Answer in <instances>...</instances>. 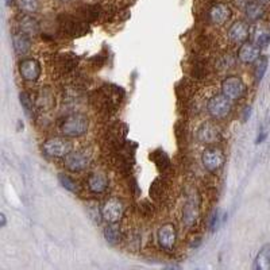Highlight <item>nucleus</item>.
<instances>
[{
	"label": "nucleus",
	"instance_id": "obj_1",
	"mask_svg": "<svg viewBox=\"0 0 270 270\" xmlns=\"http://www.w3.org/2000/svg\"><path fill=\"white\" fill-rule=\"evenodd\" d=\"M90 120L84 114H72L62 120L60 131L62 135L69 138H77L84 135L88 131Z\"/></svg>",
	"mask_w": 270,
	"mask_h": 270
},
{
	"label": "nucleus",
	"instance_id": "obj_2",
	"mask_svg": "<svg viewBox=\"0 0 270 270\" xmlns=\"http://www.w3.org/2000/svg\"><path fill=\"white\" fill-rule=\"evenodd\" d=\"M61 30L70 37H79L84 35L88 31V22L84 21L81 16L76 18L72 15H64L60 19Z\"/></svg>",
	"mask_w": 270,
	"mask_h": 270
},
{
	"label": "nucleus",
	"instance_id": "obj_3",
	"mask_svg": "<svg viewBox=\"0 0 270 270\" xmlns=\"http://www.w3.org/2000/svg\"><path fill=\"white\" fill-rule=\"evenodd\" d=\"M42 149L45 154H48L50 157L60 158V157H66L72 151V145L65 138L54 137L43 143Z\"/></svg>",
	"mask_w": 270,
	"mask_h": 270
},
{
	"label": "nucleus",
	"instance_id": "obj_4",
	"mask_svg": "<svg viewBox=\"0 0 270 270\" xmlns=\"http://www.w3.org/2000/svg\"><path fill=\"white\" fill-rule=\"evenodd\" d=\"M208 112L215 119H223L231 111V99H228L226 95H216L208 101Z\"/></svg>",
	"mask_w": 270,
	"mask_h": 270
},
{
	"label": "nucleus",
	"instance_id": "obj_5",
	"mask_svg": "<svg viewBox=\"0 0 270 270\" xmlns=\"http://www.w3.org/2000/svg\"><path fill=\"white\" fill-rule=\"evenodd\" d=\"M123 204L118 199H110L107 200L100 210V215L103 220L107 223H117L123 216Z\"/></svg>",
	"mask_w": 270,
	"mask_h": 270
},
{
	"label": "nucleus",
	"instance_id": "obj_6",
	"mask_svg": "<svg viewBox=\"0 0 270 270\" xmlns=\"http://www.w3.org/2000/svg\"><path fill=\"white\" fill-rule=\"evenodd\" d=\"M203 165L207 170L210 172H216L224 164V154L220 149L210 148L204 150L202 157Z\"/></svg>",
	"mask_w": 270,
	"mask_h": 270
},
{
	"label": "nucleus",
	"instance_id": "obj_7",
	"mask_svg": "<svg viewBox=\"0 0 270 270\" xmlns=\"http://www.w3.org/2000/svg\"><path fill=\"white\" fill-rule=\"evenodd\" d=\"M223 95H226L231 100H237L244 93V84L239 77H227L222 83Z\"/></svg>",
	"mask_w": 270,
	"mask_h": 270
},
{
	"label": "nucleus",
	"instance_id": "obj_8",
	"mask_svg": "<svg viewBox=\"0 0 270 270\" xmlns=\"http://www.w3.org/2000/svg\"><path fill=\"white\" fill-rule=\"evenodd\" d=\"M19 73L26 81H35L41 76V65L34 59L23 60L19 64Z\"/></svg>",
	"mask_w": 270,
	"mask_h": 270
},
{
	"label": "nucleus",
	"instance_id": "obj_9",
	"mask_svg": "<svg viewBox=\"0 0 270 270\" xmlns=\"http://www.w3.org/2000/svg\"><path fill=\"white\" fill-rule=\"evenodd\" d=\"M88 165H90V158L80 151H70L65 157V166L70 172H83L88 168Z\"/></svg>",
	"mask_w": 270,
	"mask_h": 270
},
{
	"label": "nucleus",
	"instance_id": "obj_10",
	"mask_svg": "<svg viewBox=\"0 0 270 270\" xmlns=\"http://www.w3.org/2000/svg\"><path fill=\"white\" fill-rule=\"evenodd\" d=\"M176 238H177V233L173 224H164L161 226L158 231V242L159 244L164 247L165 250H172L176 243Z\"/></svg>",
	"mask_w": 270,
	"mask_h": 270
},
{
	"label": "nucleus",
	"instance_id": "obj_11",
	"mask_svg": "<svg viewBox=\"0 0 270 270\" xmlns=\"http://www.w3.org/2000/svg\"><path fill=\"white\" fill-rule=\"evenodd\" d=\"M261 57V48L257 46L255 43L244 42L238 52V59L243 64H251L255 62Z\"/></svg>",
	"mask_w": 270,
	"mask_h": 270
},
{
	"label": "nucleus",
	"instance_id": "obj_12",
	"mask_svg": "<svg viewBox=\"0 0 270 270\" xmlns=\"http://www.w3.org/2000/svg\"><path fill=\"white\" fill-rule=\"evenodd\" d=\"M220 138V130L212 123H204L197 131V139L202 143H213Z\"/></svg>",
	"mask_w": 270,
	"mask_h": 270
},
{
	"label": "nucleus",
	"instance_id": "obj_13",
	"mask_svg": "<svg viewBox=\"0 0 270 270\" xmlns=\"http://www.w3.org/2000/svg\"><path fill=\"white\" fill-rule=\"evenodd\" d=\"M230 16H231V10L228 8V5L222 4V3L215 4L210 10V19L215 25H223V23H226L230 19Z\"/></svg>",
	"mask_w": 270,
	"mask_h": 270
},
{
	"label": "nucleus",
	"instance_id": "obj_14",
	"mask_svg": "<svg viewBox=\"0 0 270 270\" xmlns=\"http://www.w3.org/2000/svg\"><path fill=\"white\" fill-rule=\"evenodd\" d=\"M228 37L237 43H243L249 38V26L244 22H235L228 30Z\"/></svg>",
	"mask_w": 270,
	"mask_h": 270
},
{
	"label": "nucleus",
	"instance_id": "obj_15",
	"mask_svg": "<svg viewBox=\"0 0 270 270\" xmlns=\"http://www.w3.org/2000/svg\"><path fill=\"white\" fill-rule=\"evenodd\" d=\"M12 45H14V50L16 54H26L30 48H31V41H30V35H27L26 32H18L12 37Z\"/></svg>",
	"mask_w": 270,
	"mask_h": 270
},
{
	"label": "nucleus",
	"instance_id": "obj_16",
	"mask_svg": "<svg viewBox=\"0 0 270 270\" xmlns=\"http://www.w3.org/2000/svg\"><path fill=\"white\" fill-rule=\"evenodd\" d=\"M108 186V179L103 173H93L88 179V188L93 193H103Z\"/></svg>",
	"mask_w": 270,
	"mask_h": 270
},
{
	"label": "nucleus",
	"instance_id": "obj_17",
	"mask_svg": "<svg viewBox=\"0 0 270 270\" xmlns=\"http://www.w3.org/2000/svg\"><path fill=\"white\" fill-rule=\"evenodd\" d=\"M254 268L257 270H269L270 269V243L262 246L258 254L255 257Z\"/></svg>",
	"mask_w": 270,
	"mask_h": 270
},
{
	"label": "nucleus",
	"instance_id": "obj_18",
	"mask_svg": "<svg viewBox=\"0 0 270 270\" xmlns=\"http://www.w3.org/2000/svg\"><path fill=\"white\" fill-rule=\"evenodd\" d=\"M104 238L110 244H118L123 239L122 228L117 223H108L104 228Z\"/></svg>",
	"mask_w": 270,
	"mask_h": 270
},
{
	"label": "nucleus",
	"instance_id": "obj_19",
	"mask_svg": "<svg viewBox=\"0 0 270 270\" xmlns=\"http://www.w3.org/2000/svg\"><path fill=\"white\" fill-rule=\"evenodd\" d=\"M182 216H184L182 220L188 227H192L193 224H196L197 217H199V207H197V203H195V200H189L186 203Z\"/></svg>",
	"mask_w": 270,
	"mask_h": 270
},
{
	"label": "nucleus",
	"instance_id": "obj_20",
	"mask_svg": "<svg viewBox=\"0 0 270 270\" xmlns=\"http://www.w3.org/2000/svg\"><path fill=\"white\" fill-rule=\"evenodd\" d=\"M246 16L249 18L250 21H258L264 16V5L258 3V1H250L246 4Z\"/></svg>",
	"mask_w": 270,
	"mask_h": 270
},
{
	"label": "nucleus",
	"instance_id": "obj_21",
	"mask_svg": "<svg viewBox=\"0 0 270 270\" xmlns=\"http://www.w3.org/2000/svg\"><path fill=\"white\" fill-rule=\"evenodd\" d=\"M19 101H21L22 107L25 110V114L30 119H34L35 118V106H34V101H32L31 96L29 95L27 92H22L19 95Z\"/></svg>",
	"mask_w": 270,
	"mask_h": 270
},
{
	"label": "nucleus",
	"instance_id": "obj_22",
	"mask_svg": "<svg viewBox=\"0 0 270 270\" xmlns=\"http://www.w3.org/2000/svg\"><path fill=\"white\" fill-rule=\"evenodd\" d=\"M19 27L23 32H26L27 35H34L38 32V23L37 21L31 16H23L19 22Z\"/></svg>",
	"mask_w": 270,
	"mask_h": 270
},
{
	"label": "nucleus",
	"instance_id": "obj_23",
	"mask_svg": "<svg viewBox=\"0 0 270 270\" xmlns=\"http://www.w3.org/2000/svg\"><path fill=\"white\" fill-rule=\"evenodd\" d=\"M266 70H268V57L262 56V57H260V59L257 60V62H255L254 77L257 83H260L261 80L264 79Z\"/></svg>",
	"mask_w": 270,
	"mask_h": 270
},
{
	"label": "nucleus",
	"instance_id": "obj_24",
	"mask_svg": "<svg viewBox=\"0 0 270 270\" xmlns=\"http://www.w3.org/2000/svg\"><path fill=\"white\" fill-rule=\"evenodd\" d=\"M254 43L260 48H268L270 43V32L265 29H258L254 32Z\"/></svg>",
	"mask_w": 270,
	"mask_h": 270
},
{
	"label": "nucleus",
	"instance_id": "obj_25",
	"mask_svg": "<svg viewBox=\"0 0 270 270\" xmlns=\"http://www.w3.org/2000/svg\"><path fill=\"white\" fill-rule=\"evenodd\" d=\"M150 158L153 159L154 162L157 164V166H158L161 170H165L166 168H169V157L165 154V151H162V150H157V151H154L151 155H150Z\"/></svg>",
	"mask_w": 270,
	"mask_h": 270
},
{
	"label": "nucleus",
	"instance_id": "obj_26",
	"mask_svg": "<svg viewBox=\"0 0 270 270\" xmlns=\"http://www.w3.org/2000/svg\"><path fill=\"white\" fill-rule=\"evenodd\" d=\"M226 220V213L222 210H217L212 213L211 219H210V230L211 231H216L217 228L222 226Z\"/></svg>",
	"mask_w": 270,
	"mask_h": 270
},
{
	"label": "nucleus",
	"instance_id": "obj_27",
	"mask_svg": "<svg viewBox=\"0 0 270 270\" xmlns=\"http://www.w3.org/2000/svg\"><path fill=\"white\" fill-rule=\"evenodd\" d=\"M18 7L26 14H32L39 8V1L38 0H16Z\"/></svg>",
	"mask_w": 270,
	"mask_h": 270
},
{
	"label": "nucleus",
	"instance_id": "obj_28",
	"mask_svg": "<svg viewBox=\"0 0 270 270\" xmlns=\"http://www.w3.org/2000/svg\"><path fill=\"white\" fill-rule=\"evenodd\" d=\"M59 181H60V184L64 186L65 189H68L69 192H73V193H76V192H77V184H76V181L72 180L69 176L60 175Z\"/></svg>",
	"mask_w": 270,
	"mask_h": 270
},
{
	"label": "nucleus",
	"instance_id": "obj_29",
	"mask_svg": "<svg viewBox=\"0 0 270 270\" xmlns=\"http://www.w3.org/2000/svg\"><path fill=\"white\" fill-rule=\"evenodd\" d=\"M250 115H251V108H250V107H246V108H244V114H243V122H246V120L249 119Z\"/></svg>",
	"mask_w": 270,
	"mask_h": 270
},
{
	"label": "nucleus",
	"instance_id": "obj_30",
	"mask_svg": "<svg viewBox=\"0 0 270 270\" xmlns=\"http://www.w3.org/2000/svg\"><path fill=\"white\" fill-rule=\"evenodd\" d=\"M265 138H266V133H265V131H262V133H261L260 135H258V138H257V141H255V143H257V145H258V143H262V142H264V141H265Z\"/></svg>",
	"mask_w": 270,
	"mask_h": 270
},
{
	"label": "nucleus",
	"instance_id": "obj_31",
	"mask_svg": "<svg viewBox=\"0 0 270 270\" xmlns=\"http://www.w3.org/2000/svg\"><path fill=\"white\" fill-rule=\"evenodd\" d=\"M0 220H1V224H0V226H1V227H5V222H7V220H5L4 213H1V215H0Z\"/></svg>",
	"mask_w": 270,
	"mask_h": 270
},
{
	"label": "nucleus",
	"instance_id": "obj_32",
	"mask_svg": "<svg viewBox=\"0 0 270 270\" xmlns=\"http://www.w3.org/2000/svg\"><path fill=\"white\" fill-rule=\"evenodd\" d=\"M11 1H12V0H5V3H7V5H10Z\"/></svg>",
	"mask_w": 270,
	"mask_h": 270
},
{
	"label": "nucleus",
	"instance_id": "obj_33",
	"mask_svg": "<svg viewBox=\"0 0 270 270\" xmlns=\"http://www.w3.org/2000/svg\"><path fill=\"white\" fill-rule=\"evenodd\" d=\"M264 1H270V0H264Z\"/></svg>",
	"mask_w": 270,
	"mask_h": 270
},
{
	"label": "nucleus",
	"instance_id": "obj_34",
	"mask_svg": "<svg viewBox=\"0 0 270 270\" xmlns=\"http://www.w3.org/2000/svg\"><path fill=\"white\" fill-rule=\"evenodd\" d=\"M62 1H68V0H62Z\"/></svg>",
	"mask_w": 270,
	"mask_h": 270
}]
</instances>
